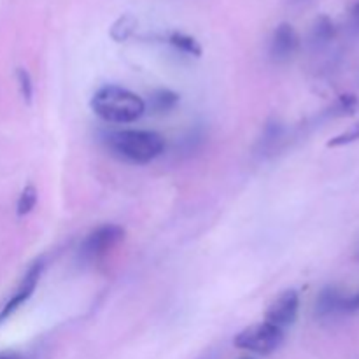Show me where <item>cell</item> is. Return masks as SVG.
<instances>
[{
    "label": "cell",
    "instance_id": "13",
    "mask_svg": "<svg viewBox=\"0 0 359 359\" xmlns=\"http://www.w3.org/2000/svg\"><path fill=\"white\" fill-rule=\"evenodd\" d=\"M359 109V98L353 93H344L337 98L335 104L332 105L330 112L333 116H353Z\"/></svg>",
    "mask_w": 359,
    "mask_h": 359
},
{
    "label": "cell",
    "instance_id": "5",
    "mask_svg": "<svg viewBox=\"0 0 359 359\" xmlns=\"http://www.w3.org/2000/svg\"><path fill=\"white\" fill-rule=\"evenodd\" d=\"M44 266H46L44 258H41V259H37V262L32 263L30 269L27 270L25 277L21 279L16 293L9 298V302H7V304L2 307V311H0V325H2L4 321H7V319H9L11 316H13L14 312H16L18 309L25 304V302L30 300L32 294H34V291H35V287H37L39 279H41L42 272H44Z\"/></svg>",
    "mask_w": 359,
    "mask_h": 359
},
{
    "label": "cell",
    "instance_id": "17",
    "mask_svg": "<svg viewBox=\"0 0 359 359\" xmlns=\"http://www.w3.org/2000/svg\"><path fill=\"white\" fill-rule=\"evenodd\" d=\"M359 309V293L354 294V297H346L344 298V307L342 311H358Z\"/></svg>",
    "mask_w": 359,
    "mask_h": 359
},
{
    "label": "cell",
    "instance_id": "6",
    "mask_svg": "<svg viewBox=\"0 0 359 359\" xmlns=\"http://www.w3.org/2000/svg\"><path fill=\"white\" fill-rule=\"evenodd\" d=\"M300 311V294L294 290H287L280 294L279 298L270 304V307L265 312V321L277 328L284 330L287 326L294 325Z\"/></svg>",
    "mask_w": 359,
    "mask_h": 359
},
{
    "label": "cell",
    "instance_id": "18",
    "mask_svg": "<svg viewBox=\"0 0 359 359\" xmlns=\"http://www.w3.org/2000/svg\"><path fill=\"white\" fill-rule=\"evenodd\" d=\"M0 359H21V358L14 353H0Z\"/></svg>",
    "mask_w": 359,
    "mask_h": 359
},
{
    "label": "cell",
    "instance_id": "10",
    "mask_svg": "<svg viewBox=\"0 0 359 359\" xmlns=\"http://www.w3.org/2000/svg\"><path fill=\"white\" fill-rule=\"evenodd\" d=\"M137 25H139V21H137V18L133 14H123V16H119L112 23L109 35H111V39L114 42H125L135 34Z\"/></svg>",
    "mask_w": 359,
    "mask_h": 359
},
{
    "label": "cell",
    "instance_id": "16",
    "mask_svg": "<svg viewBox=\"0 0 359 359\" xmlns=\"http://www.w3.org/2000/svg\"><path fill=\"white\" fill-rule=\"evenodd\" d=\"M359 140V123L353 126V128L346 130L344 133H340V135L333 137L332 140H328V147H342V146H347V144H353Z\"/></svg>",
    "mask_w": 359,
    "mask_h": 359
},
{
    "label": "cell",
    "instance_id": "9",
    "mask_svg": "<svg viewBox=\"0 0 359 359\" xmlns=\"http://www.w3.org/2000/svg\"><path fill=\"white\" fill-rule=\"evenodd\" d=\"M179 104V95L172 90H156L149 95V109L154 114H167Z\"/></svg>",
    "mask_w": 359,
    "mask_h": 359
},
{
    "label": "cell",
    "instance_id": "4",
    "mask_svg": "<svg viewBox=\"0 0 359 359\" xmlns=\"http://www.w3.org/2000/svg\"><path fill=\"white\" fill-rule=\"evenodd\" d=\"M125 238V230L119 224H102L84 238L81 255L86 259H97L107 255Z\"/></svg>",
    "mask_w": 359,
    "mask_h": 359
},
{
    "label": "cell",
    "instance_id": "7",
    "mask_svg": "<svg viewBox=\"0 0 359 359\" xmlns=\"http://www.w3.org/2000/svg\"><path fill=\"white\" fill-rule=\"evenodd\" d=\"M298 48H300V37H298L293 25L280 23L273 30L272 42H270L272 58L277 60V62H286L298 51Z\"/></svg>",
    "mask_w": 359,
    "mask_h": 359
},
{
    "label": "cell",
    "instance_id": "2",
    "mask_svg": "<svg viewBox=\"0 0 359 359\" xmlns=\"http://www.w3.org/2000/svg\"><path fill=\"white\" fill-rule=\"evenodd\" d=\"M107 147L121 160L146 165L161 156L165 151L163 135L151 130H121L107 137Z\"/></svg>",
    "mask_w": 359,
    "mask_h": 359
},
{
    "label": "cell",
    "instance_id": "1",
    "mask_svg": "<svg viewBox=\"0 0 359 359\" xmlns=\"http://www.w3.org/2000/svg\"><path fill=\"white\" fill-rule=\"evenodd\" d=\"M91 111L107 123H133L146 114V102L126 88L105 84L91 97Z\"/></svg>",
    "mask_w": 359,
    "mask_h": 359
},
{
    "label": "cell",
    "instance_id": "12",
    "mask_svg": "<svg viewBox=\"0 0 359 359\" xmlns=\"http://www.w3.org/2000/svg\"><path fill=\"white\" fill-rule=\"evenodd\" d=\"M337 35V27L330 16H319L312 28V39L316 42H330Z\"/></svg>",
    "mask_w": 359,
    "mask_h": 359
},
{
    "label": "cell",
    "instance_id": "14",
    "mask_svg": "<svg viewBox=\"0 0 359 359\" xmlns=\"http://www.w3.org/2000/svg\"><path fill=\"white\" fill-rule=\"evenodd\" d=\"M35 205H37V189H35V186L32 184L25 186L20 198H18V207H16L18 216H27V214H30L32 210H34Z\"/></svg>",
    "mask_w": 359,
    "mask_h": 359
},
{
    "label": "cell",
    "instance_id": "11",
    "mask_svg": "<svg viewBox=\"0 0 359 359\" xmlns=\"http://www.w3.org/2000/svg\"><path fill=\"white\" fill-rule=\"evenodd\" d=\"M168 42H170L175 49L186 53V55H202V46H200V42L196 41L195 37H191V35L184 34V32H172V34L168 35Z\"/></svg>",
    "mask_w": 359,
    "mask_h": 359
},
{
    "label": "cell",
    "instance_id": "8",
    "mask_svg": "<svg viewBox=\"0 0 359 359\" xmlns=\"http://www.w3.org/2000/svg\"><path fill=\"white\" fill-rule=\"evenodd\" d=\"M344 294L335 286H326L316 300V316L318 318H330L335 312L342 311Z\"/></svg>",
    "mask_w": 359,
    "mask_h": 359
},
{
    "label": "cell",
    "instance_id": "20",
    "mask_svg": "<svg viewBox=\"0 0 359 359\" xmlns=\"http://www.w3.org/2000/svg\"><path fill=\"white\" fill-rule=\"evenodd\" d=\"M241 359H252V358H241Z\"/></svg>",
    "mask_w": 359,
    "mask_h": 359
},
{
    "label": "cell",
    "instance_id": "3",
    "mask_svg": "<svg viewBox=\"0 0 359 359\" xmlns=\"http://www.w3.org/2000/svg\"><path fill=\"white\" fill-rule=\"evenodd\" d=\"M283 342L284 330L277 328V326L270 325L266 321L248 326L238 335H235L233 339V346L237 349L262 354V356H269V354L276 353L283 346Z\"/></svg>",
    "mask_w": 359,
    "mask_h": 359
},
{
    "label": "cell",
    "instance_id": "15",
    "mask_svg": "<svg viewBox=\"0 0 359 359\" xmlns=\"http://www.w3.org/2000/svg\"><path fill=\"white\" fill-rule=\"evenodd\" d=\"M16 79L18 84H20V91H21V97L27 104H32V97H34V83H32V77L28 74L27 69L20 67L16 70Z\"/></svg>",
    "mask_w": 359,
    "mask_h": 359
},
{
    "label": "cell",
    "instance_id": "19",
    "mask_svg": "<svg viewBox=\"0 0 359 359\" xmlns=\"http://www.w3.org/2000/svg\"><path fill=\"white\" fill-rule=\"evenodd\" d=\"M353 14H354V18H356V20H359V2L356 4V6H354Z\"/></svg>",
    "mask_w": 359,
    "mask_h": 359
}]
</instances>
